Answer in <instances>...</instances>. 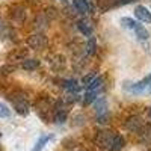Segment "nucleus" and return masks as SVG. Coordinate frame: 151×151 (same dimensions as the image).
Returning <instances> with one entry per match:
<instances>
[{
  "instance_id": "nucleus-1",
  "label": "nucleus",
  "mask_w": 151,
  "mask_h": 151,
  "mask_svg": "<svg viewBox=\"0 0 151 151\" xmlns=\"http://www.w3.org/2000/svg\"><path fill=\"white\" fill-rule=\"evenodd\" d=\"M27 45L33 50H42L47 47V36L42 33H35L27 38Z\"/></svg>"
},
{
  "instance_id": "nucleus-2",
  "label": "nucleus",
  "mask_w": 151,
  "mask_h": 151,
  "mask_svg": "<svg viewBox=\"0 0 151 151\" xmlns=\"http://www.w3.org/2000/svg\"><path fill=\"white\" fill-rule=\"evenodd\" d=\"M12 101H14V107L15 110L20 113V115H27L29 113V103H27V100L24 98V97H18V98H12Z\"/></svg>"
},
{
  "instance_id": "nucleus-3",
  "label": "nucleus",
  "mask_w": 151,
  "mask_h": 151,
  "mask_svg": "<svg viewBox=\"0 0 151 151\" xmlns=\"http://www.w3.org/2000/svg\"><path fill=\"white\" fill-rule=\"evenodd\" d=\"M115 134H110V132H100L97 134V144L100 147H106V148H110V144H112V139Z\"/></svg>"
},
{
  "instance_id": "nucleus-4",
  "label": "nucleus",
  "mask_w": 151,
  "mask_h": 151,
  "mask_svg": "<svg viewBox=\"0 0 151 151\" xmlns=\"http://www.w3.org/2000/svg\"><path fill=\"white\" fill-rule=\"evenodd\" d=\"M134 15H136L137 20L142 21V23H151V12L145 6H136Z\"/></svg>"
},
{
  "instance_id": "nucleus-5",
  "label": "nucleus",
  "mask_w": 151,
  "mask_h": 151,
  "mask_svg": "<svg viewBox=\"0 0 151 151\" xmlns=\"http://www.w3.org/2000/svg\"><path fill=\"white\" fill-rule=\"evenodd\" d=\"M142 118L141 116H130L127 119V122H125V129H129L132 132H137L141 127H142Z\"/></svg>"
},
{
  "instance_id": "nucleus-6",
  "label": "nucleus",
  "mask_w": 151,
  "mask_h": 151,
  "mask_svg": "<svg viewBox=\"0 0 151 151\" xmlns=\"http://www.w3.org/2000/svg\"><path fill=\"white\" fill-rule=\"evenodd\" d=\"M125 145V141H124V137L121 134H115L113 136V139H112V144H110V150L112 151H121Z\"/></svg>"
},
{
  "instance_id": "nucleus-7",
  "label": "nucleus",
  "mask_w": 151,
  "mask_h": 151,
  "mask_svg": "<svg viewBox=\"0 0 151 151\" xmlns=\"http://www.w3.org/2000/svg\"><path fill=\"white\" fill-rule=\"evenodd\" d=\"M77 27H79V30H80L85 36H91V35H92V24L88 21V20H80V21L77 23Z\"/></svg>"
},
{
  "instance_id": "nucleus-8",
  "label": "nucleus",
  "mask_w": 151,
  "mask_h": 151,
  "mask_svg": "<svg viewBox=\"0 0 151 151\" xmlns=\"http://www.w3.org/2000/svg\"><path fill=\"white\" fill-rule=\"evenodd\" d=\"M73 5L80 14H88L89 12V3H88V0H73Z\"/></svg>"
},
{
  "instance_id": "nucleus-9",
  "label": "nucleus",
  "mask_w": 151,
  "mask_h": 151,
  "mask_svg": "<svg viewBox=\"0 0 151 151\" xmlns=\"http://www.w3.org/2000/svg\"><path fill=\"white\" fill-rule=\"evenodd\" d=\"M134 33L137 36V40H141V41H145V40L150 38V32L142 26V24H136L134 26Z\"/></svg>"
},
{
  "instance_id": "nucleus-10",
  "label": "nucleus",
  "mask_w": 151,
  "mask_h": 151,
  "mask_svg": "<svg viewBox=\"0 0 151 151\" xmlns=\"http://www.w3.org/2000/svg\"><path fill=\"white\" fill-rule=\"evenodd\" d=\"M52 139V134H42V136H40V139L36 141V144H35V147L32 148V151H41L45 145H47V142Z\"/></svg>"
},
{
  "instance_id": "nucleus-11",
  "label": "nucleus",
  "mask_w": 151,
  "mask_h": 151,
  "mask_svg": "<svg viewBox=\"0 0 151 151\" xmlns=\"http://www.w3.org/2000/svg\"><path fill=\"white\" fill-rule=\"evenodd\" d=\"M21 67L26 71H33V70H36L38 67H40V60L38 59H24Z\"/></svg>"
},
{
  "instance_id": "nucleus-12",
  "label": "nucleus",
  "mask_w": 151,
  "mask_h": 151,
  "mask_svg": "<svg viewBox=\"0 0 151 151\" xmlns=\"http://www.w3.org/2000/svg\"><path fill=\"white\" fill-rule=\"evenodd\" d=\"M62 83H64L62 86H64L65 89H68V92H74V91H79V89H80V85L77 83V80H74V79L64 80Z\"/></svg>"
},
{
  "instance_id": "nucleus-13",
  "label": "nucleus",
  "mask_w": 151,
  "mask_h": 151,
  "mask_svg": "<svg viewBox=\"0 0 151 151\" xmlns=\"http://www.w3.org/2000/svg\"><path fill=\"white\" fill-rule=\"evenodd\" d=\"M106 106H107V101H106V98H100L95 101V110L98 113H104L106 112Z\"/></svg>"
},
{
  "instance_id": "nucleus-14",
  "label": "nucleus",
  "mask_w": 151,
  "mask_h": 151,
  "mask_svg": "<svg viewBox=\"0 0 151 151\" xmlns=\"http://www.w3.org/2000/svg\"><path fill=\"white\" fill-rule=\"evenodd\" d=\"M101 85H103V77H95V80L86 88H88V91H98L101 88Z\"/></svg>"
},
{
  "instance_id": "nucleus-15",
  "label": "nucleus",
  "mask_w": 151,
  "mask_h": 151,
  "mask_svg": "<svg viewBox=\"0 0 151 151\" xmlns=\"http://www.w3.org/2000/svg\"><path fill=\"white\" fill-rule=\"evenodd\" d=\"M97 95H98V91H88V92H86V95H85L83 103H85V104H91L92 101H95Z\"/></svg>"
},
{
  "instance_id": "nucleus-16",
  "label": "nucleus",
  "mask_w": 151,
  "mask_h": 151,
  "mask_svg": "<svg viewBox=\"0 0 151 151\" xmlns=\"http://www.w3.org/2000/svg\"><path fill=\"white\" fill-rule=\"evenodd\" d=\"M65 121H67V112H65V110H58L56 115H55V122L64 124Z\"/></svg>"
},
{
  "instance_id": "nucleus-17",
  "label": "nucleus",
  "mask_w": 151,
  "mask_h": 151,
  "mask_svg": "<svg viewBox=\"0 0 151 151\" xmlns=\"http://www.w3.org/2000/svg\"><path fill=\"white\" fill-rule=\"evenodd\" d=\"M88 48H86V52H88V55H94L95 53V48H97V41H95V38L92 36V38H89V41H88V45H86Z\"/></svg>"
},
{
  "instance_id": "nucleus-18",
  "label": "nucleus",
  "mask_w": 151,
  "mask_h": 151,
  "mask_svg": "<svg viewBox=\"0 0 151 151\" xmlns=\"http://www.w3.org/2000/svg\"><path fill=\"white\" fill-rule=\"evenodd\" d=\"M121 24H122L124 27H127V29H134V26H136L134 20H132V18H129V17L121 18Z\"/></svg>"
},
{
  "instance_id": "nucleus-19",
  "label": "nucleus",
  "mask_w": 151,
  "mask_h": 151,
  "mask_svg": "<svg viewBox=\"0 0 151 151\" xmlns=\"http://www.w3.org/2000/svg\"><path fill=\"white\" fill-rule=\"evenodd\" d=\"M95 77H97V76H95V73H91V74H88V76H85V77L82 79V83L85 85V86H89L94 80H95Z\"/></svg>"
},
{
  "instance_id": "nucleus-20",
  "label": "nucleus",
  "mask_w": 151,
  "mask_h": 151,
  "mask_svg": "<svg viewBox=\"0 0 151 151\" xmlns=\"http://www.w3.org/2000/svg\"><path fill=\"white\" fill-rule=\"evenodd\" d=\"M9 115H11V110L8 109V106L3 104V103H0V116H2V118H8Z\"/></svg>"
},
{
  "instance_id": "nucleus-21",
  "label": "nucleus",
  "mask_w": 151,
  "mask_h": 151,
  "mask_svg": "<svg viewBox=\"0 0 151 151\" xmlns=\"http://www.w3.org/2000/svg\"><path fill=\"white\" fill-rule=\"evenodd\" d=\"M134 2V0H113V3H115V6H122V5H129Z\"/></svg>"
},
{
  "instance_id": "nucleus-22",
  "label": "nucleus",
  "mask_w": 151,
  "mask_h": 151,
  "mask_svg": "<svg viewBox=\"0 0 151 151\" xmlns=\"http://www.w3.org/2000/svg\"><path fill=\"white\" fill-rule=\"evenodd\" d=\"M2 29H3V24H2V20H0V32H2Z\"/></svg>"
},
{
  "instance_id": "nucleus-23",
  "label": "nucleus",
  "mask_w": 151,
  "mask_h": 151,
  "mask_svg": "<svg viewBox=\"0 0 151 151\" xmlns=\"http://www.w3.org/2000/svg\"><path fill=\"white\" fill-rule=\"evenodd\" d=\"M148 113H150V118H151V107H150V110H148Z\"/></svg>"
},
{
  "instance_id": "nucleus-24",
  "label": "nucleus",
  "mask_w": 151,
  "mask_h": 151,
  "mask_svg": "<svg viewBox=\"0 0 151 151\" xmlns=\"http://www.w3.org/2000/svg\"><path fill=\"white\" fill-rule=\"evenodd\" d=\"M148 91H150V92H151V86H150V88H148Z\"/></svg>"
},
{
  "instance_id": "nucleus-25",
  "label": "nucleus",
  "mask_w": 151,
  "mask_h": 151,
  "mask_svg": "<svg viewBox=\"0 0 151 151\" xmlns=\"http://www.w3.org/2000/svg\"><path fill=\"white\" fill-rule=\"evenodd\" d=\"M62 2H64V3H67V0H62Z\"/></svg>"
},
{
  "instance_id": "nucleus-26",
  "label": "nucleus",
  "mask_w": 151,
  "mask_h": 151,
  "mask_svg": "<svg viewBox=\"0 0 151 151\" xmlns=\"http://www.w3.org/2000/svg\"><path fill=\"white\" fill-rule=\"evenodd\" d=\"M0 137H2V133H0Z\"/></svg>"
}]
</instances>
